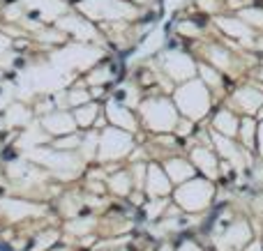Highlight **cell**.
Returning a JSON list of instances; mask_svg holds the SVG:
<instances>
[{"label":"cell","mask_w":263,"mask_h":251,"mask_svg":"<svg viewBox=\"0 0 263 251\" xmlns=\"http://www.w3.org/2000/svg\"><path fill=\"white\" fill-rule=\"evenodd\" d=\"M192 161H194L208 178H217V173H219L217 157H215L208 148H196V150H192Z\"/></svg>","instance_id":"cell-15"},{"label":"cell","mask_w":263,"mask_h":251,"mask_svg":"<svg viewBox=\"0 0 263 251\" xmlns=\"http://www.w3.org/2000/svg\"><path fill=\"white\" fill-rule=\"evenodd\" d=\"M261 115H263V106H261Z\"/></svg>","instance_id":"cell-38"},{"label":"cell","mask_w":263,"mask_h":251,"mask_svg":"<svg viewBox=\"0 0 263 251\" xmlns=\"http://www.w3.org/2000/svg\"><path fill=\"white\" fill-rule=\"evenodd\" d=\"M30 111H26L23 106H18V104H14V106H9L7 111H5V122H7V127H26V122L30 120Z\"/></svg>","instance_id":"cell-20"},{"label":"cell","mask_w":263,"mask_h":251,"mask_svg":"<svg viewBox=\"0 0 263 251\" xmlns=\"http://www.w3.org/2000/svg\"><path fill=\"white\" fill-rule=\"evenodd\" d=\"M145 192L153 198H164L168 192H171V180H168L166 171H162L157 164H150L148 171H145Z\"/></svg>","instance_id":"cell-9"},{"label":"cell","mask_w":263,"mask_h":251,"mask_svg":"<svg viewBox=\"0 0 263 251\" xmlns=\"http://www.w3.org/2000/svg\"><path fill=\"white\" fill-rule=\"evenodd\" d=\"M215 187L208 180H187L178 184L176 189V203L185 212H203L213 201Z\"/></svg>","instance_id":"cell-4"},{"label":"cell","mask_w":263,"mask_h":251,"mask_svg":"<svg viewBox=\"0 0 263 251\" xmlns=\"http://www.w3.org/2000/svg\"><path fill=\"white\" fill-rule=\"evenodd\" d=\"M210 60L217 69H231V55L222 49H210Z\"/></svg>","instance_id":"cell-25"},{"label":"cell","mask_w":263,"mask_h":251,"mask_svg":"<svg viewBox=\"0 0 263 251\" xmlns=\"http://www.w3.org/2000/svg\"><path fill=\"white\" fill-rule=\"evenodd\" d=\"M164 171H166L168 180H171L173 184H182L194 178V166L187 164L185 159H168L166 164H164Z\"/></svg>","instance_id":"cell-13"},{"label":"cell","mask_w":263,"mask_h":251,"mask_svg":"<svg viewBox=\"0 0 263 251\" xmlns=\"http://www.w3.org/2000/svg\"><path fill=\"white\" fill-rule=\"evenodd\" d=\"M143 210H145V217H148V219H159L162 212L166 210V201H164V198H153L150 203L143 205Z\"/></svg>","instance_id":"cell-24"},{"label":"cell","mask_w":263,"mask_h":251,"mask_svg":"<svg viewBox=\"0 0 263 251\" xmlns=\"http://www.w3.org/2000/svg\"><path fill=\"white\" fill-rule=\"evenodd\" d=\"M81 9L88 14V18H134L136 9L123 0H88L81 5Z\"/></svg>","instance_id":"cell-6"},{"label":"cell","mask_w":263,"mask_h":251,"mask_svg":"<svg viewBox=\"0 0 263 251\" xmlns=\"http://www.w3.org/2000/svg\"><path fill=\"white\" fill-rule=\"evenodd\" d=\"M67 231H77V233H88L90 228H95V219H72L67 226Z\"/></svg>","instance_id":"cell-29"},{"label":"cell","mask_w":263,"mask_h":251,"mask_svg":"<svg viewBox=\"0 0 263 251\" xmlns=\"http://www.w3.org/2000/svg\"><path fill=\"white\" fill-rule=\"evenodd\" d=\"M240 21H245L247 26H256V28H263V9H254V7H245L240 12Z\"/></svg>","instance_id":"cell-23"},{"label":"cell","mask_w":263,"mask_h":251,"mask_svg":"<svg viewBox=\"0 0 263 251\" xmlns=\"http://www.w3.org/2000/svg\"><path fill=\"white\" fill-rule=\"evenodd\" d=\"M7 49H9V39H5V37L0 35V58L7 55Z\"/></svg>","instance_id":"cell-34"},{"label":"cell","mask_w":263,"mask_h":251,"mask_svg":"<svg viewBox=\"0 0 263 251\" xmlns=\"http://www.w3.org/2000/svg\"><path fill=\"white\" fill-rule=\"evenodd\" d=\"M111 78H114L111 67H95L92 72H88V83H90L92 88H102L106 81H111Z\"/></svg>","instance_id":"cell-22"},{"label":"cell","mask_w":263,"mask_h":251,"mask_svg":"<svg viewBox=\"0 0 263 251\" xmlns=\"http://www.w3.org/2000/svg\"><path fill=\"white\" fill-rule=\"evenodd\" d=\"M213 124H215V132L224 134V136H229V138L236 136L238 129H240V122H238V118L231 111H219V113L215 115Z\"/></svg>","instance_id":"cell-17"},{"label":"cell","mask_w":263,"mask_h":251,"mask_svg":"<svg viewBox=\"0 0 263 251\" xmlns=\"http://www.w3.org/2000/svg\"><path fill=\"white\" fill-rule=\"evenodd\" d=\"M134 150V136L125 129L104 127L100 132V145H97V159L100 161H118L125 159Z\"/></svg>","instance_id":"cell-3"},{"label":"cell","mask_w":263,"mask_h":251,"mask_svg":"<svg viewBox=\"0 0 263 251\" xmlns=\"http://www.w3.org/2000/svg\"><path fill=\"white\" fill-rule=\"evenodd\" d=\"M256 136H259V152H261V157H263V122L256 127Z\"/></svg>","instance_id":"cell-35"},{"label":"cell","mask_w":263,"mask_h":251,"mask_svg":"<svg viewBox=\"0 0 263 251\" xmlns=\"http://www.w3.org/2000/svg\"><path fill=\"white\" fill-rule=\"evenodd\" d=\"M199 74H201V78H203V83H208V86H213V88H219V74L215 72L213 67H208V65H201L199 67Z\"/></svg>","instance_id":"cell-27"},{"label":"cell","mask_w":263,"mask_h":251,"mask_svg":"<svg viewBox=\"0 0 263 251\" xmlns=\"http://www.w3.org/2000/svg\"><path fill=\"white\" fill-rule=\"evenodd\" d=\"M233 101L238 104V109H242L245 113H259V109L263 106V95L254 88H240L233 95Z\"/></svg>","instance_id":"cell-12"},{"label":"cell","mask_w":263,"mask_h":251,"mask_svg":"<svg viewBox=\"0 0 263 251\" xmlns=\"http://www.w3.org/2000/svg\"><path fill=\"white\" fill-rule=\"evenodd\" d=\"M40 127L44 129V134L51 138V141L79 132L72 111H63V109H55V111H51V113L40 115Z\"/></svg>","instance_id":"cell-7"},{"label":"cell","mask_w":263,"mask_h":251,"mask_svg":"<svg viewBox=\"0 0 263 251\" xmlns=\"http://www.w3.org/2000/svg\"><path fill=\"white\" fill-rule=\"evenodd\" d=\"M162 41H164L162 32H153V35L148 37V41H145V44L141 46V55H150L153 51H157L159 46H162Z\"/></svg>","instance_id":"cell-28"},{"label":"cell","mask_w":263,"mask_h":251,"mask_svg":"<svg viewBox=\"0 0 263 251\" xmlns=\"http://www.w3.org/2000/svg\"><path fill=\"white\" fill-rule=\"evenodd\" d=\"M178 32L180 35H187V37H199V26H194V23H190V21H182V23H178Z\"/></svg>","instance_id":"cell-30"},{"label":"cell","mask_w":263,"mask_h":251,"mask_svg":"<svg viewBox=\"0 0 263 251\" xmlns=\"http://www.w3.org/2000/svg\"><path fill=\"white\" fill-rule=\"evenodd\" d=\"M252 238V231L250 226L245 224V221H236V224L231 226V228L227 231V233L222 235V240H219V247H229V249H240L242 244H247Z\"/></svg>","instance_id":"cell-10"},{"label":"cell","mask_w":263,"mask_h":251,"mask_svg":"<svg viewBox=\"0 0 263 251\" xmlns=\"http://www.w3.org/2000/svg\"><path fill=\"white\" fill-rule=\"evenodd\" d=\"M256 124L252 118L242 120L240 122V134H242V141H245V148H254V132H256Z\"/></svg>","instance_id":"cell-26"},{"label":"cell","mask_w":263,"mask_h":251,"mask_svg":"<svg viewBox=\"0 0 263 251\" xmlns=\"http://www.w3.org/2000/svg\"><path fill=\"white\" fill-rule=\"evenodd\" d=\"M199 5L203 9H208V12H215V9H217V3H215V0H199Z\"/></svg>","instance_id":"cell-33"},{"label":"cell","mask_w":263,"mask_h":251,"mask_svg":"<svg viewBox=\"0 0 263 251\" xmlns=\"http://www.w3.org/2000/svg\"><path fill=\"white\" fill-rule=\"evenodd\" d=\"M217 26L224 30V35L236 37V39H242L245 44H250V41H252V28L247 26L245 21H240V18H236V16H219L217 18Z\"/></svg>","instance_id":"cell-11"},{"label":"cell","mask_w":263,"mask_h":251,"mask_svg":"<svg viewBox=\"0 0 263 251\" xmlns=\"http://www.w3.org/2000/svg\"><path fill=\"white\" fill-rule=\"evenodd\" d=\"M213 143L217 145V150L222 152L227 159H231L233 166H238V169H240V166H242V155H240V150H238V148L233 145L231 141H229V136H224V134L215 132V134H213Z\"/></svg>","instance_id":"cell-18"},{"label":"cell","mask_w":263,"mask_h":251,"mask_svg":"<svg viewBox=\"0 0 263 251\" xmlns=\"http://www.w3.org/2000/svg\"><path fill=\"white\" fill-rule=\"evenodd\" d=\"M157 251H176V249H173V247H171V244H168V242H164V244H162V247H159Z\"/></svg>","instance_id":"cell-37"},{"label":"cell","mask_w":263,"mask_h":251,"mask_svg":"<svg viewBox=\"0 0 263 251\" xmlns=\"http://www.w3.org/2000/svg\"><path fill=\"white\" fill-rule=\"evenodd\" d=\"M176 134H180V136H187V134L192 132V122L190 120H178V124H176V129H173Z\"/></svg>","instance_id":"cell-31"},{"label":"cell","mask_w":263,"mask_h":251,"mask_svg":"<svg viewBox=\"0 0 263 251\" xmlns=\"http://www.w3.org/2000/svg\"><path fill=\"white\" fill-rule=\"evenodd\" d=\"M72 115L77 120L79 129H90L97 122V118H100V104L97 101H88V104L79 106V109H72Z\"/></svg>","instance_id":"cell-14"},{"label":"cell","mask_w":263,"mask_h":251,"mask_svg":"<svg viewBox=\"0 0 263 251\" xmlns=\"http://www.w3.org/2000/svg\"><path fill=\"white\" fill-rule=\"evenodd\" d=\"M65 101H67L69 109H79V106L92 101V95H90V90H86V88H72V90L65 92Z\"/></svg>","instance_id":"cell-21"},{"label":"cell","mask_w":263,"mask_h":251,"mask_svg":"<svg viewBox=\"0 0 263 251\" xmlns=\"http://www.w3.org/2000/svg\"><path fill=\"white\" fill-rule=\"evenodd\" d=\"M247 251H263V247L259 242H254V244H250V247H247Z\"/></svg>","instance_id":"cell-36"},{"label":"cell","mask_w":263,"mask_h":251,"mask_svg":"<svg viewBox=\"0 0 263 251\" xmlns=\"http://www.w3.org/2000/svg\"><path fill=\"white\" fill-rule=\"evenodd\" d=\"M176 109L187 120H201L210 109V95L203 81H187L176 90Z\"/></svg>","instance_id":"cell-2"},{"label":"cell","mask_w":263,"mask_h":251,"mask_svg":"<svg viewBox=\"0 0 263 251\" xmlns=\"http://www.w3.org/2000/svg\"><path fill=\"white\" fill-rule=\"evenodd\" d=\"M139 115L143 120V124L153 132L166 134L173 132L178 124V109L173 101L164 99V97H150V99H143L139 104Z\"/></svg>","instance_id":"cell-1"},{"label":"cell","mask_w":263,"mask_h":251,"mask_svg":"<svg viewBox=\"0 0 263 251\" xmlns=\"http://www.w3.org/2000/svg\"><path fill=\"white\" fill-rule=\"evenodd\" d=\"M106 120H109L111 127H118V129H125V132L134 134L139 129V122H136V115L129 111V106L120 104L118 99H109L106 101Z\"/></svg>","instance_id":"cell-8"},{"label":"cell","mask_w":263,"mask_h":251,"mask_svg":"<svg viewBox=\"0 0 263 251\" xmlns=\"http://www.w3.org/2000/svg\"><path fill=\"white\" fill-rule=\"evenodd\" d=\"M106 187L116 194V196H129L132 189H134V180H132L129 171H118L106 180Z\"/></svg>","instance_id":"cell-16"},{"label":"cell","mask_w":263,"mask_h":251,"mask_svg":"<svg viewBox=\"0 0 263 251\" xmlns=\"http://www.w3.org/2000/svg\"><path fill=\"white\" fill-rule=\"evenodd\" d=\"M69 21L74 23V26H69V23H65V21H60V28H63L65 32H69V35H74V37H79V39H95V28L90 26L88 21H81V18H69Z\"/></svg>","instance_id":"cell-19"},{"label":"cell","mask_w":263,"mask_h":251,"mask_svg":"<svg viewBox=\"0 0 263 251\" xmlns=\"http://www.w3.org/2000/svg\"><path fill=\"white\" fill-rule=\"evenodd\" d=\"M176 251H201V247L196 242H192V240H185V242H180V247Z\"/></svg>","instance_id":"cell-32"},{"label":"cell","mask_w":263,"mask_h":251,"mask_svg":"<svg viewBox=\"0 0 263 251\" xmlns=\"http://www.w3.org/2000/svg\"><path fill=\"white\" fill-rule=\"evenodd\" d=\"M157 62L171 81H190L196 72L194 60L180 51H164V53H159Z\"/></svg>","instance_id":"cell-5"}]
</instances>
